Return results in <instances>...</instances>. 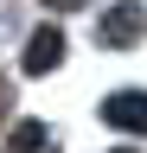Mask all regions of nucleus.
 <instances>
[{"label": "nucleus", "mask_w": 147, "mask_h": 153, "mask_svg": "<svg viewBox=\"0 0 147 153\" xmlns=\"http://www.w3.org/2000/svg\"><path fill=\"white\" fill-rule=\"evenodd\" d=\"M141 32H147V7H141V0H122V7H109V13H102V26H96V38H102L109 51H128Z\"/></svg>", "instance_id": "nucleus-1"}, {"label": "nucleus", "mask_w": 147, "mask_h": 153, "mask_svg": "<svg viewBox=\"0 0 147 153\" xmlns=\"http://www.w3.org/2000/svg\"><path fill=\"white\" fill-rule=\"evenodd\" d=\"M45 147H51V128L45 121H19L7 134V153H45Z\"/></svg>", "instance_id": "nucleus-4"}, {"label": "nucleus", "mask_w": 147, "mask_h": 153, "mask_svg": "<svg viewBox=\"0 0 147 153\" xmlns=\"http://www.w3.org/2000/svg\"><path fill=\"white\" fill-rule=\"evenodd\" d=\"M58 57H64V32H58V26L32 32V45H26V70H32V76H39V70H58Z\"/></svg>", "instance_id": "nucleus-3"}, {"label": "nucleus", "mask_w": 147, "mask_h": 153, "mask_svg": "<svg viewBox=\"0 0 147 153\" xmlns=\"http://www.w3.org/2000/svg\"><path fill=\"white\" fill-rule=\"evenodd\" d=\"M51 7H58V13H64V7H83V0H51Z\"/></svg>", "instance_id": "nucleus-5"}, {"label": "nucleus", "mask_w": 147, "mask_h": 153, "mask_svg": "<svg viewBox=\"0 0 147 153\" xmlns=\"http://www.w3.org/2000/svg\"><path fill=\"white\" fill-rule=\"evenodd\" d=\"M102 121L122 134H147V89H115L102 102Z\"/></svg>", "instance_id": "nucleus-2"}]
</instances>
